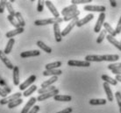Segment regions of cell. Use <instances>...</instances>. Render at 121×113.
I'll return each mask as SVG.
<instances>
[{"instance_id":"cell-1","label":"cell","mask_w":121,"mask_h":113,"mask_svg":"<svg viewBox=\"0 0 121 113\" xmlns=\"http://www.w3.org/2000/svg\"><path fill=\"white\" fill-rule=\"evenodd\" d=\"M63 21V18H45V19H38L34 21L35 25H54L60 24Z\"/></svg>"},{"instance_id":"cell-2","label":"cell","mask_w":121,"mask_h":113,"mask_svg":"<svg viewBox=\"0 0 121 113\" xmlns=\"http://www.w3.org/2000/svg\"><path fill=\"white\" fill-rule=\"evenodd\" d=\"M23 94H21L20 92H17L15 94H12V95L9 96H7V97H4V98H2L1 100H0V104L1 105H4V104H9L10 103H12V102L15 101L18 98H21V96Z\"/></svg>"},{"instance_id":"cell-3","label":"cell","mask_w":121,"mask_h":113,"mask_svg":"<svg viewBox=\"0 0 121 113\" xmlns=\"http://www.w3.org/2000/svg\"><path fill=\"white\" fill-rule=\"evenodd\" d=\"M83 10L87 11V12L104 13V12L106 11V8L105 6L104 5H91V4H88V5H85L83 7Z\"/></svg>"},{"instance_id":"cell-4","label":"cell","mask_w":121,"mask_h":113,"mask_svg":"<svg viewBox=\"0 0 121 113\" xmlns=\"http://www.w3.org/2000/svg\"><path fill=\"white\" fill-rule=\"evenodd\" d=\"M105 13H100L98 16V18L97 20V23L95 25V27H94V32L95 33H100L102 30V26H104V19H105Z\"/></svg>"},{"instance_id":"cell-5","label":"cell","mask_w":121,"mask_h":113,"mask_svg":"<svg viewBox=\"0 0 121 113\" xmlns=\"http://www.w3.org/2000/svg\"><path fill=\"white\" fill-rule=\"evenodd\" d=\"M35 81H36V75H30L27 79L25 81L24 83H22L18 88H19L20 90H26V89H27V87H31L32 84Z\"/></svg>"},{"instance_id":"cell-6","label":"cell","mask_w":121,"mask_h":113,"mask_svg":"<svg viewBox=\"0 0 121 113\" xmlns=\"http://www.w3.org/2000/svg\"><path fill=\"white\" fill-rule=\"evenodd\" d=\"M78 21H79L78 18H76L75 19L71 20V21L69 22V24L66 27L63 29V31L61 32V36H62V37L67 36V35H68V34L70 32L73 30L74 26H75V25H76V24H77V22H78Z\"/></svg>"},{"instance_id":"cell-7","label":"cell","mask_w":121,"mask_h":113,"mask_svg":"<svg viewBox=\"0 0 121 113\" xmlns=\"http://www.w3.org/2000/svg\"><path fill=\"white\" fill-rule=\"evenodd\" d=\"M68 65L70 67H88L91 66V62L86 61H76V60H70L68 61Z\"/></svg>"},{"instance_id":"cell-8","label":"cell","mask_w":121,"mask_h":113,"mask_svg":"<svg viewBox=\"0 0 121 113\" xmlns=\"http://www.w3.org/2000/svg\"><path fill=\"white\" fill-rule=\"evenodd\" d=\"M56 95H59V89H55L54 91L49 92V93H46V94H42V95H39L38 97H37V101L39 102H42L45 101L47 99H48L50 97H54Z\"/></svg>"},{"instance_id":"cell-9","label":"cell","mask_w":121,"mask_h":113,"mask_svg":"<svg viewBox=\"0 0 121 113\" xmlns=\"http://www.w3.org/2000/svg\"><path fill=\"white\" fill-rule=\"evenodd\" d=\"M0 60L3 61V63L5 65L7 68H9V69H12V70H13L14 66H13V64L12 63V61L7 58L6 54L4 53V51H2V50H0Z\"/></svg>"},{"instance_id":"cell-10","label":"cell","mask_w":121,"mask_h":113,"mask_svg":"<svg viewBox=\"0 0 121 113\" xmlns=\"http://www.w3.org/2000/svg\"><path fill=\"white\" fill-rule=\"evenodd\" d=\"M37 102L36 97H31L29 99V101L26 103V104L24 106V108L22 109L21 112L20 113H28L31 110V109L35 105V103Z\"/></svg>"},{"instance_id":"cell-11","label":"cell","mask_w":121,"mask_h":113,"mask_svg":"<svg viewBox=\"0 0 121 113\" xmlns=\"http://www.w3.org/2000/svg\"><path fill=\"white\" fill-rule=\"evenodd\" d=\"M45 4L48 8L50 12L53 14L54 18H60V13H59V12L56 9V7L54 5V4L52 3L51 1H45Z\"/></svg>"},{"instance_id":"cell-12","label":"cell","mask_w":121,"mask_h":113,"mask_svg":"<svg viewBox=\"0 0 121 113\" xmlns=\"http://www.w3.org/2000/svg\"><path fill=\"white\" fill-rule=\"evenodd\" d=\"M24 27H19V28H15L14 30L9 31L8 33H6L5 37L6 38H9L10 39H13V37L16 36V35H18V34L24 33Z\"/></svg>"},{"instance_id":"cell-13","label":"cell","mask_w":121,"mask_h":113,"mask_svg":"<svg viewBox=\"0 0 121 113\" xmlns=\"http://www.w3.org/2000/svg\"><path fill=\"white\" fill-rule=\"evenodd\" d=\"M93 18H94V15L92 13H90V14L85 16L84 18H82V19H79V21L77 22V24H76V26H77V27H81L82 25H84L85 24L89 23V22L91 21V20H92Z\"/></svg>"},{"instance_id":"cell-14","label":"cell","mask_w":121,"mask_h":113,"mask_svg":"<svg viewBox=\"0 0 121 113\" xmlns=\"http://www.w3.org/2000/svg\"><path fill=\"white\" fill-rule=\"evenodd\" d=\"M84 61H89V62H101V61H104L103 60V55H98V54H89L85 57Z\"/></svg>"},{"instance_id":"cell-15","label":"cell","mask_w":121,"mask_h":113,"mask_svg":"<svg viewBox=\"0 0 121 113\" xmlns=\"http://www.w3.org/2000/svg\"><path fill=\"white\" fill-rule=\"evenodd\" d=\"M103 86H104V91H105L106 96H107V101L112 102L114 96H113V94H112V89L110 87V84H108L107 83H104Z\"/></svg>"},{"instance_id":"cell-16","label":"cell","mask_w":121,"mask_h":113,"mask_svg":"<svg viewBox=\"0 0 121 113\" xmlns=\"http://www.w3.org/2000/svg\"><path fill=\"white\" fill-rule=\"evenodd\" d=\"M54 33H55V39L56 42H60L62 40L61 32L60 29V25L55 24L54 25Z\"/></svg>"},{"instance_id":"cell-17","label":"cell","mask_w":121,"mask_h":113,"mask_svg":"<svg viewBox=\"0 0 121 113\" xmlns=\"http://www.w3.org/2000/svg\"><path fill=\"white\" fill-rule=\"evenodd\" d=\"M12 78H13V84L15 86L19 85V68L18 66H14L13 72H12Z\"/></svg>"},{"instance_id":"cell-18","label":"cell","mask_w":121,"mask_h":113,"mask_svg":"<svg viewBox=\"0 0 121 113\" xmlns=\"http://www.w3.org/2000/svg\"><path fill=\"white\" fill-rule=\"evenodd\" d=\"M40 54V52L39 50H32V51H26V52H22L20 54V57L21 58H28V57H35V56H39Z\"/></svg>"},{"instance_id":"cell-19","label":"cell","mask_w":121,"mask_h":113,"mask_svg":"<svg viewBox=\"0 0 121 113\" xmlns=\"http://www.w3.org/2000/svg\"><path fill=\"white\" fill-rule=\"evenodd\" d=\"M76 11H77V6L75 5V4H71V5L67 6V7L62 9V11H61V15L63 16V17H66L69 14L76 12Z\"/></svg>"},{"instance_id":"cell-20","label":"cell","mask_w":121,"mask_h":113,"mask_svg":"<svg viewBox=\"0 0 121 113\" xmlns=\"http://www.w3.org/2000/svg\"><path fill=\"white\" fill-rule=\"evenodd\" d=\"M106 39H107V40H108L111 44H112L113 46H115L116 48L118 49L119 51H121V42L116 40L115 37H113V36H112V35H109V34H108V35L106 36Z\"/></svg>"},{"instance_id":"cell-21","label":"cell","mask_w":121,"mask_h":113,"mask_svg":"<svg viewBox=\"0 0 121 113\" xmlns=\"http://www.w3.org/2000/svg\"><path fill=\"white\" fill-rule=\"evenodd\" d=\"M62 74V71L60 69H53V70H45L43 71V75L44 76H58Z\"/></svg>"},{"instance_id":"cell-22","label":"cell","mask_w":121,"mask_h":113,"mask_svg":"<svg viewBox=\"0 0 121 113\" xmlns=\"http://www.w3.org/2000/svg\"><path fill=\"white\" fill-rule=\"evenodd\" d=\"M62 65L61 61H55V62H51V63H48L46 65V70H53V69H58V67H60Z\"/></svg>"},{"instance_id":"cell-23","label":"cell","mask_w":121,"mask_h":113,"mask_svg":"<svg viewBox=\"0 0 121 113\" xmlns=\"http://www.w3.org/2000/svg\"><path fill=\"white\" fill-rule=\"evenodd\" d=\"M54 99L58 102H70L72 100V96L69 95H56L54 96Z\"/></svg>"},{"instance_id":"cell-24","label":"cell","mask_w":121,"mask_h":113,"mask_svg":"<svg viewBox=\"0 0 121 113\" xmlns=\"http://www.w3.org/2000/svg\"><path fill=\"white\" fill-rule=\"evenodd\" d=\"M15 44V40L14 39H10L8 40V42L6 44L5 47H4V53L5 54H9L10 53L12 52V47H13V45Z\"/></svg>"},{"instance_id":"cell-25","label":"cell","mask_w":121,"mask_h":113,"mask_svg":"<svg viewBox=\"0 0 121 113\" xmlns=\"http://www.w3.org/2000/svg\"><path fill=\"white\" fill-rule=\"evenodd\" d=\"M36 44H37V46H39L41 50H43L44 52L48 53V54H51V53H52V48H51V47H50V46H48V45H46L45 43L43 42V41H41V40H38Z\"/></svg>"},{"instance_id":"cell-26","label":"cell","mask_w":121,"mask_h":113,"mask_svg":"<svg viewBox=\"0 0 121 113\" xmlns=\"http://www.w3.org/2000/svg\"><path fill=\"white\" fill-rule=\"evenodd\" d=\"M104 61H117L119 60V55L118 54H104L103 55Z\"/></svg>"},{"instance_id":"cell-27","label":"cell","mask_w":121,"mask_h":113,"mask_svg":"<svg viewBox=\"0 0 121 113\" xmlns=\"http://www.w3.org/2000/svg\"><path fill=\"white\" fill-rule=\"evenodd\" d=\"M102 80H104V83H107L108 84H112V85H117L118 84V81L116 79H113L112 77H110L109 75H102V76H101Z\"/></svg>"},{"instance_id":"cell-28","label":"cell","mask_w":121,"mask_h":113,"mask_svg":"<svg viewBox=\"0 0 121 113\" xmlns=\"http://www.w3.org/2000/svg\"><path fill=\"white\" fill-rule=\"evenodd\" d=\"M57 76H52L50 79L47 80V81H45V82H43L42 83H41V88H48V87H50V86H52V84L53 83H55V82H57Z\"/></svg>"},{"instance_id":"cell-29","label":"cell","mask_w":121,"mask_h":113,"mask_svg":"<svg viewBox=\"0 0 121 113\" xmlns=\"http://www.w3.org/2000/svg\"><path fill=\"white\" fill-rule=\"evenodd\" d=\"M80 15V11H76V12H72V13H70L69 14L68 16L66 17H64L63 18V21H71L73 19H75L76 18H78V16Z\"/></svg>"},{"instance_id":"cell-30","label":"cell","mask_w":121,"mask_h":113,"mask_svg":"<svg viewBox=\"0 0 121 113\" xmlns=\"http://www.w3.org/2000/svg\"><path fill=\"white\" fill-rule=\"evenodd\" d=\"M104 30H106V32L109 33V35H112V36H113V37H115L116 35H117V33H116V32H115V29H113V28L112 27V25H111L109 23L105 22V23L104 24Z\"/></svg>"},{"instance_id":"cell-31","label":"cell","mask_w":121,"mask_h":113,"mask_svg":"<svg viewBox=\"0 0 121 113\" xmlns=\"http://www.w3.org/2000/svg\"><path fill=\"white\" fill-rule=\"evenodd\" d=\"M15 18L17 19V21H18V23L19 24L20 27H24L25 25H26V21H25L24 18L22 17V14L20 12H16Z\"/></svg>"},{"instance_id":"cell-32","label":"cell","mask_w":121,"mask_h":113,"mask_svg":"<svg viewBox=\"0 0 121 113\" xmlns=\"http://www.w3.org/2000/svg\"><path fill=\"white\" fill-rule=\"evenodd\" d=\"M37 90V86L36 85H32L31 87H29L27 89H26L23 93V96H24L25 97H27L29 96H31L33 94L34 91H36Z\"/></svg>"},{"instance_id":"cell-33","label":"cell","mask_w":121,"mask_h":113,"mask_svg":"<svg viewBox=\"0 0 121 113\" xmlns=\"http://www.w3.org/2000/svg\"><path fill=\"white\" fill-rule=\"evenodd\" d=\"M106 102L105 99H91L89 103L91 105H104Z\"/></svg>"},{"instance_id":"cell-34","label":"cell","mask_w":121,"mask_h":113,"mask_svg":"<svg viewBox=\"0 0 121 113\" xmlns=\"http://www.w3.org/2000/svg\"><path fill=\"white\" fill-rule=\"evenodd\" d=\"M55 89H56L55 86H50V87H48V88H41V89H38V93L39 95H42V94H46V93H49V92L54 91Z\"/></svg>"},{"instance_id":"cell-35","label":"cell","mask_w":121,"mask_h":113,"mask_svg":"<svg viewBox=\"0 0 121 113\" xmlns=\"http://www.w3.org/2000/svg\"><path fill=\"white\" fill-rule=\"evenodd\" d=\"M108 34H107V32H106V30H104V29H103V30H101V32L99 33V36L97 37V44H100V43L103 42V40L104 38H106V36H107Z\"/></svg>"},{"instance_id":"cell-36","label":"cell","mask_w":121,"mask_h":113,"mask_svg":"<svg viewBox=\"0 0 121 113\" xmlns=\"http://www.w3.org/2000/svg\"><path fill=\"white\" fill-rule=\"evenodd\" d=\"M6 9H7V11L9 12V15L12 16V17H15L16 12L14 11L13 6L12 5V3H11L10 1H7V2H6Z\"/></svg>"},{"instance_id":"cell-37","label":"cell","mask_w":121,"mask_h":113,"mask_svg":"<svg viewBox=\"0 0 121 113\" xmlns=\"http://www.w3.org/2000/svg\"><path fill=\"white\" fill-rule=\"evenodd\" d=\"M7 19L9 20L11 25H12L15 28L20 27V25H19V24L18 23V21H17V19L15 18V17H12V16H11V15H8L7 16Z\"/></svg>"},{"instance_id":"cell-38","label":"cell","mask_w":121,"mask_h":113,"mask_svg":"<svg viewBox=\"0 0 121 113\" xmlns=\"http://www.w3.org/2000/svg\"><path fill=\"white\" fill-rule=\"evenodd\" d=\"M22 103H23L22 98H18V99H17V100H15V101L10 103V104H8V108H9V109H13V108H16L17 106L20 105Z\"/></svg>"},{"instance_id":"cell-39","label":"cell","mask_w":121,"mask_h":113,"mask_svg":"<svg viewBox=\"0 0 121 113\" xmlns=\"http://www.w3.org/2000/svg\"><path fill=\"white\" fill-rule=\"evenodd\" d=\"M92 0H71L72 4L77 5V4H87V3H91Z\"/></svg>"},{"instance_id":"cell-40","label":"cell","mask_w":121,"mask_h":113,"mask_svg":"<svg viewBox=\"0 0 121 113\" xmlns=\"http://www.w3.org/2000/svg\"><path fill=\"white\" fill-rule=\"evenodd\" d=\"M44 5H45V1L39 0L38 1V5H37V11L39 12H41L44 10Z\"/></svg>"},{"instance_id":"cell-41","label":"cell","mask_w":121,"mask_h":113,"mask_svg":"<svg viewBox=\"0 0 121 113\" xmlns=\"http://www.w3.org/2000/svg\"><path fill=\"white\" fill-rule=\"evenodd\" d=\"M115 98H116V100H117L118 107L120 109L121 108V93L119 91H117L115 93Z\"/></svg>"},{"instance_id":"cell-42","label":"cell","mask_w":121,"mask_h":113,"mask_svg":"<svg viewBox=\"0 0 121 113\" xmlns=\"http://www.w3.org/2000/svg\"><path fill=\"white\" fill-rule=\"evenodd\" d=\"M6 2L7 1H4V0H1L0 1V13H3L4 12V9L6 7Z\"/></svg>"},{"instance_id":"cell-43","label":"cell","mask_w":121,"mask_h":113,"mask_svg":"<svg viewBox=\"0 0 121 113\" xmlns=\"http://www.w3.org/2000/svg\"><path fill=\"white\" fill-rule=\"evenodd\" d=\"M115 32H116V33H117V34H119L121 33V16H120L119 20H118V24H117Z\"/></svg>"},{"instance_id":"cell-44","label":"cell","mask_w":121,"mask_h":113,"mask_svg":"<svg viewBox=\"0 0 121 113\" xmlns=\"http://www.w3.org/2000/svg\"><path fill=\"white\" fill-rule=\"evenodd\" d=\"M117 67H121V63H112V64L108 65V68L110 70H112V69L117 68Z\"/></svg>"},{"instance_id":"cell-45","label":"cell","mask_w":121,"mask_h":113,"mask_svg":"<svg viewBox=\"0 0 121 113\" xmlns=\"http://www.w3.org/2000/svg\"><path fill=\"white\" fill-rule=\"evenodd\" d=\"M39 110V105H34L32 109H31V110L29 111L28 113H38Z\"/></svg>"},{"instance_id":"cell-46","label":"cell","mask_w":121,"mask_h":113,"mask_svg":"<svg viewBox=\"0 0 121 113\" xmlns=\"http://www.w3.org/2000/svg\"><path fill=\"white\" fill-rule=\"evenodd\" d=\"M112 72L113 74H115L116 75H121V67H117V68H114L112 69Z\"/></svg>"},{"instance_id":"cell-47","label":"cell","mask_w":121,"mask_h":113,"mask_svg":"<svg viewBox=\"0 0 121 113\" xmlns=\"http://www.w3.org/2000/svg\"><path fill=\"white\" fill-rule=\"evenodd\" d=\"M73 111L72 108L71 107H69V108H66V109H64V110H60L59 112H56V113H71Z\"/></svg>"},{"instance_id":"cell-48","label":"cell","mask_w":121,"mask_h":113,"mask_svg":"<svg viewBox=\"0 0 121 113\" xmlns=\"http://www.w3.org/2000/svg\"><path fill=\"white\" fill-rule=\"evenodd\" d=\"M0 96H1L3 98L7 97V92H6V90H4V89H2L1 87H0Z\"/></svg>"},{"instance_id":"cell-49","label":"cell","mask_w":121,"mask_h":113,"mask_svg":"<svg viewBox=\"0 0 121 113\" xmlns=\"http://www.w3.org/2000/svg\"><path fill=\"white\" fill-rule=\"evenodd\" d=\"M110 3H111V5H112V7H116V6H117V2L114 1V0H111Z\"/></svg>"},{"instance_id":"cell-50","label":"cell","mask_w":121,"mask_h":113,"mask_svg":"<svg viewBox=\"0 0 121 113\" xmlns=\"http://www.w3.org/2000/svg\"><path fill=\"white\" fill-rule=\"evenodd\" d=\"M118 82H120L121 83V75H116V78H115Z\"/></svg>"},{"instance_id":"cell-51","label":"cell","mask_w":121,"mask_h":113,"mask_svg":"<svg viewBox=\"0 0 121 113\" xmlns=\"http://www.w3.org/2000/svg\"><path fill=\"white\" fill-rule=\"evenodd\" d=\"M119 111H120V113H121V108H120V109H119Z\"/></svg>"},{"instance_id":"cell-52","label":"cell","mask_w":121,"mask_h":113,"mask_svg":"<svg viewBox=\"0 0 121 113\" xmlns=\"http://www.w3.org/2000/svg\"><path fill=\"white\" fill-rule=\"evenodd\" d=\"M120 42H121V41H120Z\"/></svg>"}]
</instances>
